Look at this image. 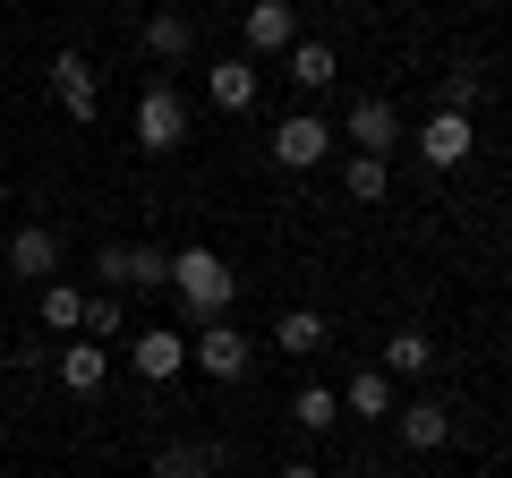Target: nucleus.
I'll use <instances>...</instances> for the list:
<instances>
[{"label":"nucleus","instance_id":"obj_1","mask_svg":"<svg viewBox=\"0 0 512 478\" xmlns=\"http://www.w3.org/2000/svg\"><path fill=\"white\" fill-rule=\"evenodd\" d=\"M171 291H180L188 325H205V316H231V291H239V274L214 257V248H180V257H171Z\"/></svg>","mask_w":512,"mask_h":478},{"label":"nucleus","instance_id":"obj_2","mask_svg":"<svg viewBox=\"0 0 512 478\" xmlns=\"http://www.w3.org/2000/svg\"><path fill=\"white\" fill-rule=\"evenodd\" d=\"M188 368H197V376H214V385H239V376L256 368V342L231 325V316H205V325L188 333Z\"/></svg>","mask_w":512,"mask_h":478},{"label":"nucleus","instance_id":"obj_3","mask_svg":"<svg viewBox=\"0 0 512 478\" xmlns=\"http://www.w3.org/2000/svg\"><path fill=\"white\" fill-rule=\"evenodd\" d=\"M137 146H146V154H180V146H188V103H180V86L154 77V86L137 94Z\"/></svg>","mask_w":512,"mask_h":478},{"label":"nucleus","instance_id":"obj_4","mask_svg":"<svg viewBox=\"0 0 512 478\" xmlns=\"http://www.w3.org/2000/svg\"><path fill=\"white\" fill-rule=\"evenodd\" d=\"M419 154L427 171H461L478 154V129H470V111H427V129H419Z\"/></svg>","mask_w":512,"mask_h":478},{"label":"nucleus","instance_id":"obj_5","mask_svg":"<svg viewBox=\"0 0 512 478\" xmlns=\"http://www.w3.org/2000/svg\"><path fill=\"white\" fill-rule=\"evenodd\" d=\"M239 35H248V60H274V52L299 43V9H291V0H248Z\"/></svg>","mask_w":512,"mask_h":478},{"label":"nucleus","instance_id":"obj_6","mask_svg":"<svg viewBox=\"0 0 512 478\" xmlns=\"http://www.w3.org/2000/svg\"><path fill=\"white\" fill-rule=\"evenodd\" d=\"M325 154H333V129L316 120V111H291V120L274 129V163H282V171H316Z\"/></svg>","mask_w":512,"mask_h":478},{"label":"nucleus","instance_id":"obj_7","mask_svg":"<svg viewBox=\"0 0 512 478\" xmlns=\"http://www.w3.org/2000/svg\"><path fill=\"white\" fill-rule=\"evenodd\" d=\"M128 368L146 376V385H171V376L188 368V333H171V325H146L137 342H128Z\"/></svg>","mask_w":512,"mask_h":478},{"label":"nucleus","instance_id":"obj_8","mask_svg":"<svg viewBox=\"0 0 512 478\" xmlns=\"http://www.w3.org/2000/svg\"><path fill=\"white\" fill-rule=\"evenodd\" d=\"M393 146H402V111L384 94H359L350 103V154H393Z\"/></svg>","mask_w":512,"mask_h":478},{"label":"nucleus","instance_id":"obj_9","mask_svg":"<svg viewBox=\"0 0 512 478\" xmlns=\"http://www.w3.org/2000/svg\"><path fill=\"white\" fill-rule=\"evenodd\" d=\"M9 274H26V282L60 274V231L52 222H18V231H9Z\"/></svg>","mask_w":512,"mask_h":478},{"label":"nucleus","instance_id":"obj_10","mask_svg":"<svg viewBox=\"0 0 512 478\" xmlns=\"http://www.w3.org/2000/svg\"><path fill=\"white\" fill-rule=\"evenodd\" d=\"M52 103L69 111V120H94V111H103V94H94V69H86V52H52Z\"/></svg>","mask_w":512,"mask_h":478},{"label":"nucleus","instance_id":"obj_11","mask_svg":"<svg viewBox=\"0 0 512 478\" xmlns=\"http://www.w3.org/2000/svg\"><path fill=\"white\" fill-rule=\"evenodd\" d=\"M52 368H60V385H69V393H86V402H94V393L111 385V350L103 342H60Z\"/></svg>","mask_w":512,"mask_h":478},{"label":"nucleus","instance_id":"obj_12","mask_svg":"<svg viewBox=\"0 0 512 478\" xmlns=\"http://www.w3.org/2000/svg\"><path fill=\"white\" fill-rule=\"evenodd\" d=\"M205 94H214V111H256V60L239 52V60H222V69H205Z\"/></svg>","mask_w":512,"mask_h":478},{"label":"nucleus","instance_id":"obj_13","mask_svg":"<svg viewBox=\"0 0 512 478\" xmlns=\"http://www.w3.org/2000/svg\"><path fill=\"white\" fill-rule=\"evenodd\" d=\"M342 410H359V419H393V376H384V368H350Z\"/></svg>","mask_w":512,"mask_h":478},{"label":"nucleus","instance_id":"obj_14","mask_svg":"<svg viewBox=\"0 0 512 478\" xmlns=\"http://www.w3.org/2000/svg\"><path fill=\"white\" fill-rule=\"evenodd\" d=\"M427 368H436V342H427L419 325L384 333V376H427Z\"/></svg>","mask_w":512,"mask_h":478},{"label":"nucleus","instance_id":"obj_15","mask_svg":"<svg viewBox=\"0 0 512 478\" xmlns=\"http://www.w3.org/2000/svg\"><path fill=\"white\" fill-rule=\"evenodd\" d=\"M35 316H43V333H77L86 325V291H77V282H43Z\"/></svg>","mask_w":512,"mask_h":478},{"label":"nucleus","instance_id":"obj_16","mask_svg":"<svg viewBox=\"0 0 512 478\" xmlns=\"http://www.w3.org/2000/svg\"><path fill=\"white\" fill-rule=\"evenodd\" d=\"M444 436H453V410H444V402H410L402 410V444H410V453H436Z\"/></svg>","mask_w":512,"mask_h":478},{"label":"nucleus","instance_id":"obj_17","mask_svg":"<svg viewBox=\"0 0 512 478\" xmlns=\"http://www.w3.org/2000/svg\"><path fill=\"white\" fill-rule=\"evenodd\" d=\"M274 350H291V359L325 350V316H316V308H282V316H274Z\"/></svg>","mask_w":512,"mask_h":478},{"label":"nucleus","instance_id":"obj_18","mask_svg":"<svg viewBox=\"0 0 512 478\" xmlns=\"http://www.w3.org/2000/svg\"><path fill=\"white\" fill-rule=\"evenodd\" d=\"M154 478H222V453L214 444H163L154 453Z\"/></svg>","mask_w":512,"mask_h":478},{"label":"nucleus","instance_id":"obj_19","mask_svg":"<svg viewBox=\"0 0 512 478\" xmlns=\"http://www.w3.org/2000/svg\"><path fill=\"white\" fill-rule=\"evenodd\" d=\"M188 43H197V26H188L180 9H154L146 18V52L154 60H188Z\"/></svg>","mask_w":512,"mask_h":478},{"label":"nucleus","instance_id":"obj_20","mask_svg":"<svg viewBox=\"0 0 512 478\" xmlns=\"http://www.w3.org/2000/svg\"><path fill=\"white\" fill-rule=\"evenodd\" d=\"M342 188H350V205H384V188H393L384 154H350V163H342Z\"/></svg>","mask_w":512,"mask_h":478},{"label":"nucleus","instance_id":"obj_21","mask_svg":"<svg viewBox=\"0 0 512 478\" xmlns=\"http://www.w3.org/2000/svg\"><path fill=\"white\" fill-rule=\"evenodd\" d=\"M282 60H291V77H299V86H333V77H342V60H333V43H291V52H282Z\"/></svg>","mask_w":512,"mask_h":478},{"label":"nucleus","instance_id":"obj_22","mask_svg":"<svg viewBox=\"0 0 512 478\" xmlns=\"http://www.w3.org/2000/svg\"><path fill=\"white\" fill-rule=\"evenodd\" d=\"M291 419L308 427V436H325V427L342 419V393H325V385H299V393H291Z\"/></svg>","mask_w":512,"mask_h":478},{"label":"nucleus","instance_id":"obj_23","mask_svg":"<svg viewBox=\"0 0 512 478\" xmlns=\"http://www.w3.org/2000/svg\"><path fill=\"white\" fill-rule=\"evenodd\" d=\"M171 282V248H128V291H154Z\"/></svg>","mask_w":512,"mask_h":478},{"label":"nucleus","instance_id":"obj_24","mask_svg":"<svg viewBox=\"0 0 512 478\" xmlns=\"http://www.w3.org/2000/svg\"><path fill=\"white\" fill-rule=\"evenodd\" d=\"M478 94H487V77H478L470 60H461V69H444V103H436V111H470Z\"/></svg>","mask_w":512,"mask_h":478},{"label":"nucleus","instance_id":"obj_25","mask_svg":"<svg viewBox=\"0 0 512 478\" xmlns=\"http://www.w3.org/2000/svg\"><path fill=\"white\" fill-rule=\"evenodd\" d=\"M77 333H86V342L120 333V291H94V299H86V325H77Z\"/></svg>","mask_w":512,"mask_h":478},{"label":"nucleus","instance_id":"obj_26","mask_svg":"<svg viewBox=\"0 0 512 478\" xmlns=\"http://www.w3.org/2000/svg\"><path fill=\"white\" fill-rule=\"evenodd\" d=\"M94 282L103 291H128V248H94Z\"/></svg>","mask_w":512,"mask_h":478},{"label":"nucleus","instance_id":"obj_27","mask_svg":"<svg viewBox=\"0 0 512 478\" xmlns=\"http://www.w3.org/2000/svg\"><path fill=\"white\" fill-rule=\"evenodd\" d=\"M282 478H325V470H316V461H282Z\"/></svg>","mask_w":512,"mask_h":478},{"label":"nucleus","instance_id":"obj_28","mask_svg":"<svg viewBox=\"0 0 512 478\" xmlns=\"http://www.w3.org/2000/svg\"><path fill=\"white\" fill-rule=\"evenodd\" d=\"M0 214H9V188H0Z\"/></svg>","mask_w":512,"mask_h":478},{"label":"nucleus","instance_id":"obj_29","mask_svg":"<svg viewBox=\"0 0 512 478\" xmlns=\"http://www.w3.org/2000/svg\"><path fill=\"white\" fill-rule=\"evenodd\" d=\"M0 436H9V410H0Z\"/></svg>","mask_w":512,"mask_h":478}]
</instances>
